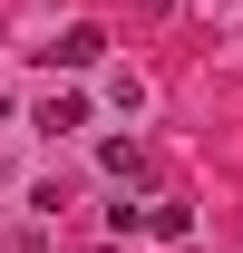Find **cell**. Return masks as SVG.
Masks as SVG:
<instances>
[{"mask_svg":"<svg viewBox=\"0 0 243 253\" xmlns=\"http://www.w3.org/2000/svg\"><path fill=\"white\" fill-rule=\"evenodd\" d=\"M49 59H59V68H97V59H107V30H97V20H68Z\"/></svg>","mask_w":243,"mask_h":253,"instance_id":"obj_1","label":"cell"},{"mask_svg":"<svg viewBox=\"0 0 243 253\" xmlns=\"http://www.w3.org/2000/svg\"><path fill=\"white\" fill-rule=\"evenodd\" d=\"M30 126H49V136H68V126H88V97H78V88H49V97L30 107Z\"/></svg>","mask_w":243,"mask_h":253,"instance_id":"obj_2","label":"cell"},{"mask_svg":"<svg viewBox=\"0 0 243 253\" xmlns=\"http://www.w3.org/2000/svg\"><path fill=\"white\" fill-rule=\"evenodd\" d=\"M97 175H117V185L146 175V146H136V136H107V146H97Z\"/></svg>","mask_w":243,"mask_h":253,"instance_id":"obj_3","label":"cell"},{"mask_svg":"<svg viewBox=\"0 0 243 253\" xmlns=\"http://www.w3.org/2000/svg\"><path fill=\"white\" fill-rule=\"evenodd\" d=\"M136 234H156V244H185V234H195V214H185V205H146V224H136Z\"/></svg>","mask_w":243,"mask_h":253,"instance_id":"obj_4","label":"cell"},{"mask_svg":"<svg viewBox=\"0 0 243 253\" xmlns=\"http://www.w3.org/2000/svg\"><path fill=\"white\" fill-rule=\"evenodd\" d=\"M10 253H49V234H20V244H10Z\"/></svg>","mask_w":243,"mask_h":253,"instance_id":"obj_5","label":"cell"},{"mask_svg":"<svg viewBox=\"0 0 243 253\" xmlns=\"http://www.w3.org/2000/svg\"><path fill=\"white\" fill-rule=\"evenodd\" d=\"M0 107H10V97H0Z\"/></svg>","mask_w":243,"mask_h":253,"instance_id":"obj_6","label":"cell"}]
</instances>
